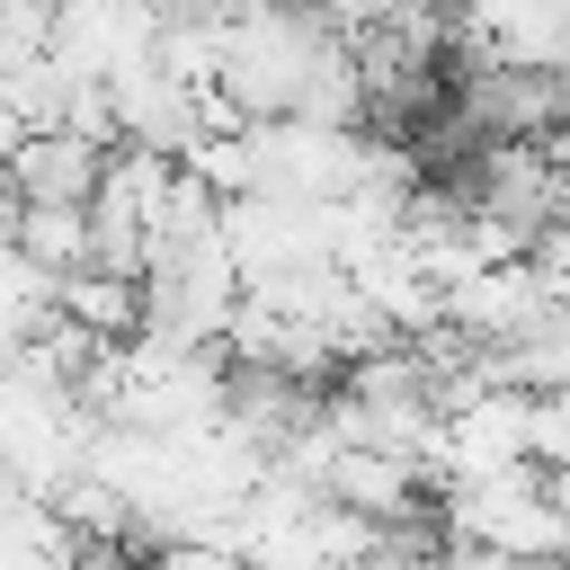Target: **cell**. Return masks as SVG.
<instances>
[{
  "label": "cell",
  "instance_id": "obj_1",
  "mask_svg": "<svg viewBox=\"0 0 570 570\" xmlns=\"http://www.w3.org/2000/svg\"><path fill=\"white\" fill-rule=\"evenodd\" d=\"M107 151L98 134L80 125H36L18 151H9V178H18V205H89L98 178H107Z\"/></svg>",
  "mask_w": 570,
  "mask_h": 570
},
{
  "label": "cell",
  "instance_id": "obj_2",
  "mask_svg": "<svg viewBox=\"0 0 570 570\" xmlns=\"http://www.w3.org/2000/svg\"><path fill=\"white\" fill-rule=\"evenodd\" d=\"M53 303L71 312V321H89L98 338H134L142 330V276H125V267H71V276H53Z\"/></svg>",
  "mask_w": 570,
  "mask_h": 570
},
{
  "label": "cell",
  "instance_id": "obj_3",
  "mask_svg": "<svg viewBox=\"0 0 570 570\" xmlns=\"http://www.w3.org/2000/svg\"><path fill=\"white\" fill-rule=\"evenodd\" d=\"M18 249L45 267V276H71L89 267V205H18Z\"/></svg>",
  "mask_w": 570,
  "mask_h": 570
}]
</instances>
